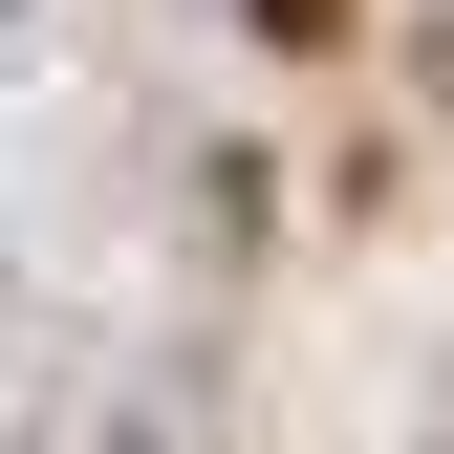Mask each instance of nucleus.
I'll return each mask as SVG.
<instances>
[{
	"instance_id": "obj_1",
	"label": "nucleus",
	"mask_w": 454,
	"mask_h": 454,
	"mask_svg": "<svg viewBox=\"0 0 454 454\" xmlns=\"http://www.w3.org/2000/svg\"><path fill=\"white\" fill-rule=\"evenodd\" d=\"M260 22H281V43H347V0H260Z\"/></svg>"
}]
</instances>
